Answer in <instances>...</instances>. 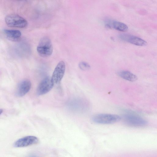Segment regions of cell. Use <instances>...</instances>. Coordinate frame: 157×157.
<instances>
[{
	"label": "cell",
	"mask_w": 157,
	"mask_h": 157,
	"mask_svg": "<svg viewBox=\"0 0 157 157\" xmlns=\"http://www.w3.org/2000/svg\"><path fill=\"white\" fill-rule=\"evenodd\" d=\"M121 118L119 116L114 114L99 113L94 115L92 118L95 123L101 124H113L120 121Z\"/></svg>",
	"instance_id": "obj_1"
},
{
	"label": "cell",
	"mask_w": 157,
	"mask_h": 157,
	"mask_svg": "<svg viewBox=\"0 0 157 157\" xmlns=\"http://www.w3.org/2000/svg\"><path fill=\"white\" fill-rule=\"evenodd\" d=\"M3 112V109H0V115Z\"/></svg>",
	"instance_id": "obj_14"
},
{
	"label": "cell",
	"mask_w": 157,
	"mask_h": 157,
	"mask_svg": "<svg viewBox=\"0 0 157 157\" xmlns=\"http://www.w3.org/2000/svg\"><path fill=\"white\" fill-rule=\"evenodd\" d=\"M54 84L51 77H46L38 85L36 90L37 94L41 95L47 93L52 89Z\"/></svg>",
	"instance_id": "obj_5"
},
{
	"label": "cell",
	"mask_w": 157,
	"mask_h": 157,
	"mask_svg": "<svg viewBox=\"0 0 157 157\" xmlns=\"http://www.w3.org/2000/svg\"><path fill=\"white\" fill-rule=\"evenodd\" d=\"M31 86V82L29 80H24L21 81L18 85L16 92V95L21 97L28 93Z\"/></svg>",
	"instance_id": "obj_9"
},
{
	"label": "cell",
	"mask_w": 157,
	"mask_h": 157,
	"mask_svg": "<svg viewBox=\"0 0 157 157\" xmlns=\"http://www.w3.org/2000/svg\"><path fill=\"white\" fill-rule=\"evenodd\" d=\"M3 32L7 38L12 40H17L21 36V32L17 30L4 29Z\"/></svg>",
	"instance_id": "obj_11"
},
{
	"label": "cell",
	"mask_w": 157,
	"mask_h": 157,
	"mask_svg": "<svg viewBox=\"0 0 157 157\" xmlns=\"http://www.w3.org/2000/svg\"><path fill=\"white\" fill-rule=\"evenodd\" d=\"M119 37L124 41L137 46H143L147 44V42L145 41L134 36L122 34L119 36Z\"/></svg>",
	"instance_id": "obj_8"
},
{
	"label": "cell",
	"mask_w": 157,
	"mask_h": 157,
	"mask_svg": "<svg viewBox=\"0 0 157 157\" xmlns=\"http://www.w3.org/2000/svg\"><path fill=\"white\" fill-rule=\"evenodd\" d=\"M39 142L38 138L34 136H28L17 140L14 144L13 146L16 147H26L36 144Z\"/></svg>",
	"instance_id": "obj_7"
},
{
	"label": "cell",
	"mask_w": 157,
	"mask_h": 157,
	"mask_svg": "<svg viewBox=\"0 0 157 157\" xmlns=\"http://www.w3.org/2000/svg\"><path fill=\"white\" fill-rule=\"evenodd\" d=\"M39 54L43 57L50 56L53 52V46L50 39L47 37H44L40 40L37 48Z\"/></svg>",
	"instance_id": "obj_2"
},
{
	"label": "cell",
	"mask_w": 157,
	"mask_h": 157,
	"mask_svg": "<svg viewBox=\"0 0 157 157\" xmlns=\"http://www.w3.org/2000/svg\"><path fill=\"white\" fill-rule=\"evenodd\" d=\"M65 70V63L63 61H60L56 67L51 77L54 84L60 82L64 75Z\"/></svg>",
	"instance_id": "obj_6"
},
{
	"label": "cell",
	"mask_w": 157,
	"mask_h": 157,
	"mask_svg": "<svg viewBox=\"0 0 157 157\" xmlns=\"http://www.w3.org/2000/svg\"><path fill=\"white\" fill-rule=\"evenodd\" d=\"M118 74L122 78L129 81L134 82L137 79V77L135 75L128 71H120Z\"/></svg>",
	"instance_id": "obj_12"
},
{
	"label": "cell",
	"mask_w": 157,
	"mask_h": 157,
	"mask_svg": "<svg viewBox=\"0 0 157 157\" xmlns=\"http://www.w3.org/2000/svg\"><path fill=\"white\" fill-rule=\"evenodd\" d=\"M105 24L108 28H113L117 30L125 32L128 29V26L122 22L111 19H108L105 21Z\"/></svg>",
	"instance_id": "obj_10"
},
{
	"label": "cell",
	"mask_w": 157,
	"mask_h": 157,
	"mask_svg": "<svg viewBox=\"0 0 157 157\" xmlns=\"http://www.w3.org/2000/svg\"><path fill=\"white\" fill-rule=\"evenodd\" d=\"M18 0V1H23V0Z\"/></svg>",
	"instance_id": "obj_15"
},
{
	"label": "cell",
	"mask_w": 157,
	"mask_h": 157,
	"mask_svg": "<svg viewBox=\"0 0 157 157\" xmlns=\"http://www.w3.org/2000/svg\"><path fill=\"white\" fill-rule=\"evenodd\" d=\"M79 67L82 70H86L90 69V66L87 63L82 62H80L78 65Z\"/></svg>",
	"instance_id": "obj_13"
},
{
	"label": "cell",
	"mask_w": 157,
	"mask_h": 157,
	"mask_svg": "<svg viewBox=\"0 0 157 157\" xmlns=\"http://www.w3.org/2000/svg\"><path fill=\"white\" fill-rule=\"evenodd\" d=\"M5 21L7 25L9 27L20 28H24L27 26V21L19 15L11 14L7 15Z\"/></svg>",
	"instance_id": "obj_3"
},
{
	"label": "cell",
	"mask_w": 157,
	"mask_h": 157,
	"mask_svg": "<svg viewBox=\"0 0 157 157\" xmlns=\"http://www.w3.org/2000/svg\"><path fill=\"white\" fill-rule=\"evenodd\" d=\"M123 119L125 123L134 127H143L146 125L147 121L144 118L136 115L127 114L124 115Z\"/></svg>",
	"instance_id": "obj_4"
}]
</instances>
